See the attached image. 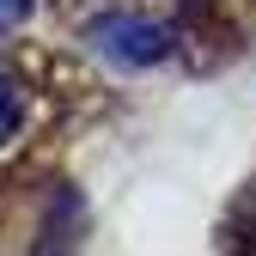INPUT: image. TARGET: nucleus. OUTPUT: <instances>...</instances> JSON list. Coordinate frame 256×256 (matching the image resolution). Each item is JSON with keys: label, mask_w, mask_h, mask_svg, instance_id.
I'll use <instances>...</instances> for the list:
<instances>
[{"label": "nucleus", "mask_w": 256, "mask_h": 256, "mask_svg": "<svg viewBox=\"0 0 256 256\" xmlns=\"http://www.w3.org/2000/svg\"><path fill=\"white\" fill-rule=\"evenodd\" d=\"M74 220H80V202L61 189V196L49 202V220H43L37 250H30V256H74Z\"/></svg>", "instance_id": "obj_2"}, {"label": "nucleus", "mask_w": 256, "mask_h": 256, "mask_svg": "<svg viewBox=\"0 0 256 256\" xmlns=\"http://www.w3.org/2000/svg\"><path fill=\"white\" fill-rule=\"evenodd\" d=\"M24 128V98H18V86H12V74L0 68V140H12Z\"/></svg>", "instance_id": "obj_4"}, {"label": "nucleus", "mask_w": 256, "mask_h": 256, "mask_svg": "<svg viewBox=\"0 0 256 256\" xmlns=\"http://www.w3.org/2000/svg\"><path fill=\"white\" fill-rule=\"evenodd\" d=\"M226 244H232V256H256V183L238 196V208L226 220Z\"/></svg>", "instance_id": "obj_3"}, {"label": "nucleus", "mask_w": 256, "mask_h": 256, "mask_svg": "<svg viewBox=\"0 0 256 256\" xmlns=\"http://www.w3.org/2000/svg\"><path fill=\"white\" fill-rule=\"evenodd\" d=\"M30 12V0H0V24H18Z\"/></svg>", "instance_id": "obj_5"}, {"label": "nucleus", "mask_w": 256, "mask_h": 256, "mask_svg": "<svg viewBox=\"0 0 256 256\" xmlns=\"http://www.w3.org/2000/svg\"><path fill=\"white\" fill-rule=\"evenodd\" d=\"M86 43L98 49L104 61H116V68H152V61H165L177 30L158 24V18H140V12H104L98 24L86 30Z\"/></svg>", "instance_id": "obj_1"}]
</instances>
